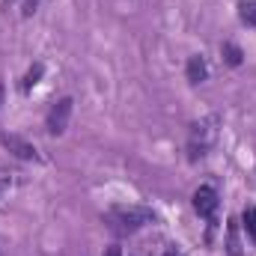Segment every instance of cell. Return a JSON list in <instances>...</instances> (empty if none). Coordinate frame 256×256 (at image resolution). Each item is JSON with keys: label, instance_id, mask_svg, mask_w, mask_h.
Wrapping results in <instances>:
<instances>
[{"label": "cell", "instance_id": "1", "mask_svg": "<svg viewBox=\"0 0 256 256\" xmlns=\"http://www.w3.org/2000/svg\"><path fill=\"white\" fill-rule=\"evenodd\" d=\"M104 220H108L116 232H134V230L152 224V220H155V212L146 208V206H116V208H110V212L104 214Z\"/></svg>", "mask_w": 256, "mask_h": 256}, {"label": "cell", "instance_id": "2", "mask_svg": "<svg viewBox=\"0 0 256 256\" xmlns=\"http://www.w3.org/2000/svg\"><path fill=\"white\" fill-rule=\"evenodd\" d=\"M194 208H196L200 218L214 220V212H218V191H214L212 185L196 188V191H194Z\"/></svg>", "mask_w": 256, "mask_h": 256}, {"label": "cell", "instance_id": "3", "mask_svg": "<svg viewBox=\"0 0 256 256\" xmlns=\"http://www.w3.org/2000/svg\"><path fill=\"white\" fill-rule=\"evenodd\" d=\"M68 116H72V98H60V102H54V104H51L45 126H48L51 134H63L66 126H68Z\"/></svg>", "mask_w": 256, "mask_h": 256}, {"label": "cell", "instance_id": "4", "mask_svg": "<svg viewBox=\"0 0 256 256\" xmlns=\"http://www.w3.org/2000/svg\"><path fill=\"white\" fill-rule=\"evenodd\" d=\"M0 143H3L15 158H24V161H36V158H39L36 146L27 143V140H21V137H15V134H0Z\"/></svg>", "mask_w": 256, "mask_h": 256}, {"label": "cell", "instance_id": "5", "mask_svg": "<svg viewBox=\"0 0 256 256\" xmlns=\"http://www.w3.org/2000/svg\"><path fill=\"white\" fill-rule=\"evenodd\" d=\"M206 78H208L206 60H202V57H191V60H188V80H191V84H202Z\"/></svg>", "mask_w": 256, "mask_h": 256}, {"label": "cell", "instance_id": "6", "mask_svg": "<svg viewBox=\"0 0 256 256\" xmlns=\"http://www.w3.org/2000/svg\"><path fill=\"white\" fill-rule=\"evenodd\" d=\"M42 74H45V66H42V63H33V66H30V72L24 74V84H21V86H24V92H30V90L42 80Z\"/></svg>", "mask_w": 256, "mask_h": 256}, {"label": "cell", "instance_id": "7", "mask_svg": "<svg viewBox=\"0 0 256 256\" xmlns=\"http://www.w3.org/2000/svg\"><path fill=\"white\" fill-rule=\"evenodd\" d=\"M238 18H242L244 24L256 27V0H242V3H238Z\"/></svg>", "mask_w": 256, "mask_h": 256}, {"label": "cell", "instance_id": "8", "mask_svg": "<svg viewBox=\"0 0 256 256\" xmlns=\"http://www.w3.org/2000/svg\"><path fill=\"white\" fill-rule=\"evenodd\" d=\"M220 54L226 57V63H230V66H238V63H242V57H244V54H242V48H238V45H232V42H224V45H220Z\"/></svg>", "mask_w": 256, "mask_h": 256}, {"label": "cell", "instance_id": "9", "mask_svg": "<svg viewBox=\"0 0 256 256\" xmlns=\"http://www.w3.org/2000/svg\"><path fill=\"white\" fill-rule=\"evenodd\" d=\"M242 218H244V230L250 232V238L256 242V208H254V206H250V208H244V214H242Z\"/></svg>", "mask_w": 256, "mask_h": 256}, {"label": "cell", "instance_id": "10", "mask_svg": "<svg viewBox=\"0 0 256 256\" xmlns=\"http://www.w3.org/2000/svg\"><path fill=\"white\" fill-rule=\"evenodd\" d=\"M36 6H39V0H24V15H33Z\"/></svg>", "mask_w": 256, "mask_h": 256}, {"label": "cell", "instance_id": "11", "mask_svg": "<svg viewBox=\"0 0 256 256\" xmlns=\"http://www.w3.org/2000/svg\"><path fill=\"white\" fill-rule=\"evenodd\" d=\"M104 256H122V250H120V248H108V254Z\"/></svg>", "mask_w": 256, "mask_h": 256}, {"label": "cell", "instance_id": "12", "mask_svg": "<svg viewBox=\"0 0 256 256\" xmlns=\"http://www.w3.org/2000/svg\"><path fill=\"white\" fill-rule=\"evenodd\" d=\"M164 256H182V254H176V250H167V254H164Z\"/></svg>", "mask_w": 256, "mask_h": 256}, {"label": "cell", "instance_id": "13", "mask_svg": "<svg viewBox=\"0 0 256 256\" xmlns=\"http://www.w3.org/2000/svg\"><path fill=\"white\" fill-rule=\"evenodd\" d=\"M3 188H6V179H0V191H3Z\"/></svg>", "mask_w": 256, "mask_h": 256}, {"label": "cell", "instance_id": "14", "mask_svg": "<svg viewBox=\"0 0 256 256\" xmlns=\"http://www.w3.org/2000/svg\"><path fill=\"white\" fill-rule=\"evenodd\" d=\"M0 104H3V86H0Z\"/></svg>", "mask_w": 256, "mask_h": 256}]
</instances>
